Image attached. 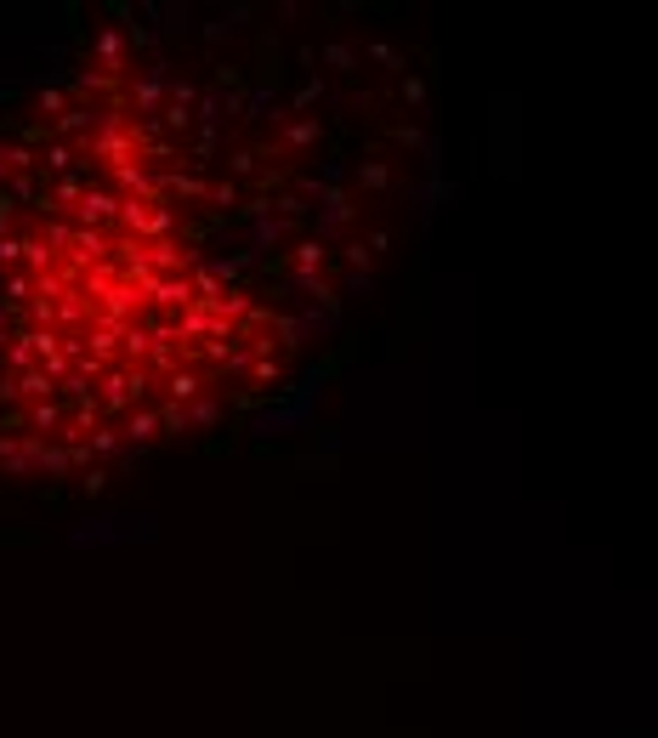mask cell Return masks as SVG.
<instances>
[{
  "label": "cell",
  "instance_id": "cell-1",
  "mask_svg": "<svg viewBox=\"0 0 658 738\" xmlns=\"http://www.w3.org/2000/svg\"><path fill=\"white\" fill-rule=\"evenodd\" d=\"M420 69L335 12L125 6L0 108V483L244 421L409 222Z\"/></svg>",
  "mask_w": 658,
  "mask_h": 738
}]
</instances>
